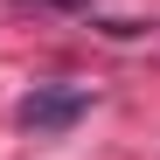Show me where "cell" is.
<instances>
[{"instance_id": "cell-1", "label": "cell", "mask_w": 160, "mask_h": 160, "mask_svg": "<svg viewBox=\"0 0 160 160\" xmlns=\"http://www.w3.org/2000/svg\"><path fill=\"white\" fill-rule=\"evenodd\" d=\"M84 112H91V91L84 84H35L28 98L14 104V125L35 132V139H56V132H70Z\"/></svg>"}, {"instance_id": "cell-2", "label": "cell", "mask_w": 160, "mask_h": 160, "mask_svg": "<svg viewBox=\"0 0 160 160\" xmlns=\"http://www.w3.org/2000/svg\"><path fill=\"white\" fill-rule=\"evenodd\" d=\"M49 7H91V0H49Z\"/></svg>"}]
</instances>
